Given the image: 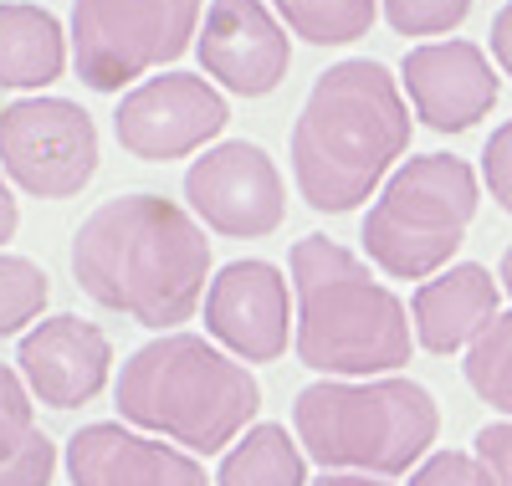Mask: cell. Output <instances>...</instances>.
<instances>
[{
  "mask_svg": "<svg viewBox=\"0 0 512 486\" xmlns=\"http://www.w3.org/2000/svg\"><path fill=\"white\" fill-rule=\"evenodd\" d=\"M72 277L108 313L175 333L205 297L210 241L185 205L149 190L118 195L77 226Z\"/></svg>",
  "mask_w": 512,
  "mask_h": 486,
  "instance_id": "1",
  "label": "cell"
},
{
  "mask_svg": "<svg viewBox=\"0 0 512 486\" xmlns=\"http://www.w3.org/2000/svg\"><path fill=\"white\" fill-rule=\"evenodd\" d=\"M410 149V103L400 77L374 62H333L292 123V180L318 215L364 205Z\"/></svg>",
  "mask_w": 512,
  "mask_h": 486,
  "instance_id": "2",
  "label": "cell"
},
{
  "mask_svg": "<svg viewBox=\"0 0 512 486\" xmlns=\"http://www.w3.org/2000/svg\"><path fill=\"white\" fill-rule=\"evenodd\" d=\"M292 302H297V359L328 379H379L410 364L415 328L405 302L364 261L328 236L292 246Z\"/></svg>",
  "mask_w": 512,
  "mask_h": 486,
  "instance_id": "3",
  "label": "cell"
},
{
  "mask_svg": "<svg viewBox=\"0 0 512 486\" xmlns=\"http://www.w3.org/2000/svg\"><path fill=\"white\" fill-rule=\"evenodd\" d=\"M118 410L128 425L154 430L185 451L216 456L262 410L251 369L200 333H159L134 348L118 374Z\"/></svg>",
  "mask_w": 512,
  "mask_h": 486,
  "instance_id": "4",
  "label": "cell"
},
{
  "mask_svg": "<svg viewBox=\"0 0 512 486\" xmlns=\"http://www.w3.org/2000/svg\"><path fill=\"white\" fill-rule=\"evenodd\" d=\"M441 410L431 389L379 374V379H318L297 394L292 435L323 471L405 476L436 446Z\"/></svg>",
  "mask_w": 512,
  "mask_h": 486,
  "instance_id": "5",
  "label": "cell"
},
{
  "mask_svg": "<svg viewBox=\"0 0 512 486\" xmlns=\"http://www.w3.org/2000/svg\"><path fill=\"white\" fill-rule=\"evenodd\" d=\"M482 205L477 169L456 154L405 159L379 185V200L364 215V251L395 282H425L451 267L466 226Z\"/></svg>",
  "mask_w": 512,
  "mask_h": 486,
  "instance_id": "6",
  "label": "cell"
},
{
  "mask_svg": "<svg viewBox=\"0 0 512 486\" xmlns=\"http://www.w3.org/2000/svg\"><path fill=\"white\" fill-rule=\"evenodd\" d=\"M205 0H77L72 62L93 93H123L134 77L190 52Z\"/></svg>",
  "mask_w": 512,
  "mask_h": 486,
  "instance_id": "7",
  "label": "cell"
},
{
  "mask_svg": "<svg viewBox=\"0 0 512 486\" xmlns=\"http://www.w3.org/2000/svg\"><path fill=\"white\" fill-rule=\"evenodd\" d=\"M98 123L67 98L0 108V169L41 200H67L98 174Z\"/></svg>",
  "mask_w": 512,
  "mask_h": 486,
  "instance_id": "8",
  "label": "cell"
},
{
  "mask_svg": "<svg viewBox=\"0 0 512 486\" xmlns=\"http://www.w3.org/2000/svg\"><path fill=\"white\" fill-rule=\"evenodd\" d=\"M226 123H231L226 98L200 72H164L139 82L134 93H123L113 113V134L134 159L169 164L205 149Z\"/></svg>",
  "mask_w": 512,
  "mask_h": 486,
  "instance_id": "9",
  "label": "cell"
},
{
  "mask_svg": "<svg viewBox=\"0 0 512 486\" xmlns=\"http://www.w3.org/2000/svg\"><path fill=\"white\" fill-rule=\"evenodd\" d=\"M185 200L195 220L236 241L272 236L287 215V190L277 164L267 159L262 144H246V139L205 149L185 174Z\"/></svg>",
  "mask_w": 512,
  "mask_h": 486,
  "instance_id": "10",
  "label": "cell"
},
{
  "mask_svg": "<svg viewBox=\"0 0 512 486\" xmlns=\"http://www.w3.org/2000/svg\"><path fill=\"white\" fill-rule=\"evenodd\" d=\"M297 318L287 302V277L272 261H231L205 287V333L231 348L241 364H272L287 353Z\"/></svg>",
  "mask_w": 512,
  "mask_h": 486,
  "instance_id": "11",
  "label": "cell"
},
{
  "mask_svg": "<svg viewBox=\"0 0 512 486\" xmlns=\"http://www.w3.org/2000/svg\"><path fill=\"white\" fill-rule=\"evenodd\" d=\"M205 77H216L236 98H267L292 67L287 26L267 11V0H210L195 36Z\"/></svg>",
  "mask_w": 512,
  "mask_h": 486,
  "instance_id": "12",
  "label": "cell"
},
{
  "mask_svg": "<svg viewBox=\"0 0 512 486\" xmlns=\"http://www.w3.org/2000/svg\"><path fill=\"white\" fill-rule=\"evenodd\" d=\"M400 87L410 93V108L425 128L436 134H466L477 128L492 108L502 82L492 72V57L477 41H420L400 62Z\"/></svg>",
  "mask_w": 512,
  "mask_h": 486,
  "instance_id": "13",
  "label": "cell"
},
{
  "mask_svg": "<svg viewBox=\"0 0 512 486\" xmlns=\"http://www.w3.org/2000/svg\"><path fill=\"white\" fill-rule=\"evenodd\" d=\"M16 374L26 379L31 400L52 410H77L103 394L113 374V343L98 323L77 313L41 318L16 348Z\"/></svg>",
  "mask_w": 512,
  "mask_h": 486,
  "instance_id": "14",
  "label": "cell"
},
{
  "mask_svg": "<svg viewBox=\"0 0 512 486\" xmlns=\"http://www.w3.org/2000/svg\"><path fill=\"white\" fill-rule=\"evenodd\" d=\"M72 486H205V466L190 451L123 430L113 420L82 425L67 440Z\"/></svg>",
  "mask_w": 512,
  "mask_h": 486,
  "instance_id": "15",
  "label": "cell"
},
{
  "mask_svg": "<svg viewBox=\"0 0 512 486\" xmlns=\"http://www.w3.org/2000/svg\"><path fill=\"white\" fill-rule=\"evenodd\" d=\"M497 313H502V282L477 261H451L446 272L415 287L410 328L425 353H456L472 348Z\"/></svg>",
  "mask_w": 512,
  "mask_h": 486,
  "instance_id": "16",
  "label": "cell"
},
{
  "mask_svg": "<svg viewBox=\"0 0 512 486\" xmlns=\"http://www.w3.org/2000/svg\"><path fill=\"white\" fill-rule=\"evenodd\" d=\"M67 72V31L47 6L6 0L0 6V87H52Z\"/></svg>",
  "mask_w": 512,
  "mask_h": 486,
  "instance_id": "17",
  "label": "cell"
},
{
  "mask_svg": "<svg viewBox=\"0 0 512 486\" xmlns=\"http://www.w3.org/2000/svg\"><path fill=\"white\" fill-rule=\"evenodd\" d=\"M57 446L36 425L31 389L16 369L0 364V486H52Z\"/></svg>",
  "mask_w": 512,
  "mask_h": 486,
  "instance_id": "18",
  "label": "cell"
},
{
  "mask_svg": "<svg viewBox=\"0 0 512 486\" xmlns=\"http://www.w3.org/2000/svg\"><path fill=\"white\" fill-rule=\"evenodd\" d=\"M216 486H308V461L287 425H251L226 451Z\"/></svg>",
  "mask_w": 512,
  "mask_h": 486,
  "instance_id": "19",
  "label": "cell"
},
{
  "mask_svg": "<svg viewBox=\"0 0 512 486\" xmlns=\"http://www.w3.org/2000/svg\"><path fill=\"white\" fill-rule=\"evenodd\" d=\"M272 11L308 47H349V41L369 36L379 0H272Z\"/></svg>",
  "mask_w": 512,
  "mask_h": 486,
  "instance_id": "20",
  "label": "cell"
},
{
  "mask_svg": "<svg viewBox=\"0 0 512 486\" xmlns=\"http://www.w3.org/2000/svg\"><path fill=\"white\" fill-rule=\"evenodd\" d=\"M461 374L477 400H487L497 415L512 420V313H497L487 323V333L466 348Z\"/></svg>",
  "mask_w": 512,
  "mask_h": 486,
  "instance_id": "21",
  "label": "cell"
},
{
  "mask_svg": "<svg viewBox=\"0 0 512 486\" xmlns=\"http://www.w3.org/2000/svg\"><path fill=\"white\" fill-rule=\"evenodd\" d=\"M47 307V272L26 256H0V338L21 333Z\"/></svg>",
  "mask_w": 512,
  "mask_h": 486,
  "instance_id": "22",
  "label": "cell"
},
{
  "mask_svg": "<svg viewBox=\"0 0 512 486\" xmlns=\"http://www.w3.org/2000/svg\"><path fill=\"white\" fill-rule=\"evenodd\" d=\"M400 36H446L472 16V0H379Z\"/></svg>",
  "mask_w": 512,
  "mask_h": 486,
  "instance_id": "23",
  "label": "cell"
},
{
  "mask_svg": "<svg viewBox=\"0 0 512 486\" xmlns=\"http://www.w3.org/2000/svg\"><path fill=\"white\" fill-rule=\"evenodd\" d=\"M410 486H492L477 451H436L410 471Z\"/></svg>",
  "mask_w": 512,
  "mask_h": 486,
  "instance_id": "24",
  "label": "cell"
},
{
  "mask_svg": "<svg viewBox=\"0 0 512 486\" xmlns=\"http://www.w3.org/2000/svg\"><path fill=\"white\" fill-rule=\"evenodd\" d=\"M482 180H487L492 200L512 215V118L502 128H492V139L482 144Z\"/></svg>",
  "mask_w": 512,
  "mask_h": 486,
  "instance_id": "25",
  "label": "cell"
},
{
  "mask_svg": "<svg viewBox=\"0 0 512 486\" xmlns=\"http://www.w3.org/2000/svg\"><path fill=\"white\" fill-rule=\"evenodd\" d=\"M477 461L487 466L492 486H512V420L477 430Z\"/></svg>",
  "mask_w": 512,
  "mask_h": 486,
  "instance_id": "26",
  "label": "cell"
},
{
  "mask_svg": "<svg viewBox=\"0 0 512 486\" xmlns=\"http://www.w3.org/2000/svg\"><path fill=\"white\" fill-rule=\"evenodd\" d=\"M487 41H492V62L512 77V0L492 16V31H487Z\"/></svg>",
  "mask_w": 512,
  "mask_h": 486,
  "instance_id": "27",
  "label": "cell"
},
{
  "mask_svg": "<svg viewBox=\"0 0 512 486\" xmlns=\"http://www.w3.org/2000/svg\"><path fill=\"white\" fill-rule=\"evenodd\" d=\"M16 226H21V210H16V195L6 185V174H0V246L16 236Z\"/></svg>",
  "mask_w": 512,
  "mask_h": 486,
  "instance_id": "28",
  "label": "cell"
},
{
  "mask_svg": "<svg viewBox=\"0 0 512 486\" xmlns=\"http://www.w3.org/2000/svg\"><path fill=\"white\" fill-rule=\"evenodd\" d=\"M313 486H384V476H354V471H328Z\"/></svg>",
  "mask_w": 512,
  "mask_h": 486,
  "instance_id": "29",
  "label": "cell"
},
{
  "mask_svg": "<svg viewBox=\"0 0 512 486\" xmlns=\"http://www.w3.org/2000/svg\"><path fill=\"white\" fill-rule=\"evenodd\" d=\"M497 282H502V292L512 297V246L502 251V261H497Z\"/></svg>",
  "mask_w": 512,
  "mask_h": 486,
  "instance_id": "30",
  "label": "cell"
}]
</instances>
